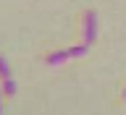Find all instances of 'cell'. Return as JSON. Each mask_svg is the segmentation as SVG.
I'll use <instances>...</instances> for the list:
<instances>
[{
    "label": "cell",
    "instance_id": "7a4b0ae2",
    "mask_svg": "<svg viewBox=\"0 0 126 115\" xmlns=\"http://www.w3.org/2000/svg\"><path fill=\"white\" fill-rule=\"evenodd\" d=\"M84 45H92L97 39V13L94 11H87L84 13Z\"/></svg>",
    "mask_w": 126,
    "mask_h": 115
},
{
    "label": "cell",
    "instance_id": "6da1fadb",
    "mask_svg": "<svg viewBox=\"0 0 126 115\" xmlns=\"http://www.w3.org/2000/svg\"><path fill=\"white\" fill-rule=\"evenodd\" d=\"M87 50H89V45H76V47H66V50H58V52H53V55H47V65H61V63H66V60H71V58H81V55H87Z\"/></svg>",
    "mask_w": 126,
    "mask_h": 115
},
{
    "label": "cell",
    "instance_id": "3957f363",
    "mask_svg": "<svg viewBox=\"0 0 126 115\" xmlns=\"http://www.w3.org/2000/svg\"><path fill=\"white\" fill-rule=\"evenodd\" d=\"M0 78H3V81H5V78H13V76H11V65H8L5 55H0Z\"/></svg>",
    "mask_w": 126,
    "mask_h": 115
},
{
    "label": "cell",
    "instance_id": "5b68a950",
    "mask_svg": "<svg viewBox=\"0 0 126 115\" xmlns=\"http://www.w3.org/2000/svg\"><path fill=\"white\" fill-rule=\"evenodd\" d=\"M0 113H3V92H0Z\"/></svg>",
    "mask_w": 126,
    "mask_h": 115
},
{
    "label": "cell",
    "instance_id": "277c9868",
    "mask_svg": "<svg viewBox=\"0 0 126 115\" xmlns=\"http://www.w3.org/2000/svg\"><path fill=\"white\" fill-rule=\"evenodd\" d=\"M3 94H5V97H13L16 94V81L13 78H5V81H3Z\"/></svg>",
    "mask_w": 126,
    "mask_h": 115
},
{
    "label": "cell",
    "instance_id": "8992f818",
    "mask_svg": "<svg viewBox=\"0 0 126 115\" xmlns=\"http://www.w3.org/2000/svg\"><path fill=\"white\" fill-rule=\"evenodd\" d=\"M124 100H126V89H124Z\"/></svg>",
    "mask_w": 126,
    "mask_h": 115
}]
</instances>
